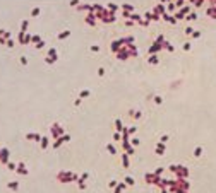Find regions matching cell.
<instances>
[{"mask_svg":"<svg viewBox=\"0 0 216 193\" xmlns=\"http://www.w3.org/2000/svg\"><path fill=\"white\" fill-rule=\"evenodd\" d=\"M57 179L60 183H70V181H79V176L74 174V173H69V171H60L57 174Z\"/></svg>","mask_w":216,"mask_h":193,"instance_id":"obj_1","label":"cell"},{"mask_svg":"<svg viewBox=\"0 0 216 193\" xmlns=\"http://www.w3.org/2000/svg\"><path fill=\"white\" fill-rule=\"evenodd\" d=\"M168 169L172 173L177 174V179H185V178L189 176V169H187L185 166H177V164H172Z\"/></svg>","mask_w":216,"mask_h":193,"instance_id":"obj_2","label":"cell"},{"mask_svg":"<svg viewBox=\"0 0 216 193\" xmlns=\"http://www.w3.org/2000/svg\"><path fill=\"white\" fill-rule=\"evenodd\" d=\"M62 135H65L63 128H62L60 125H58V123H53V125H52V137L55 139V140H57V139H60Z\"/></svg>","mask_w":216,"mask_h":193,"instance_id":"obj_3","label":"cell"},{"mask_svg":"<svg viewBox=\"0 0 216 193\" xmlns=\"http://www.w3.org/2000/svg\"><path fill=\"white\" fill-rule=\"evenodd\" d=\"M129 57H131V51H129V48H127V46H122L120 51L117 53V58H118V60H127Z\"/></svg>","mask_w":216,"mask_h":193,"instance_id":"obj_4","label":"cell"},{"mask_svg":"<svg viewBox=\"0 0 216 193\" xmlns=\"http://www.w3.org/2000/svg\"><path fill=\"white\" fill-rule=\"evenodd\" d=\"M9 149H2V154H0V162L2 164H9Z\"/></svg>","mask_w":216,"mask_h":193,"instance_id":"obj_5","label":"cell"},{"mask_svg":"<svg viewBox=\"0 0 216 193\" xmlns=\"http://www.w3.org/2000/svg\"><path fill=\"white\" fill-rule=\"evenodd\" d=\"M122 46H124V43H122L120 39H117V41H111V46L110 48H111V51H113V53H118Z\"/></svg>","mask_w":216,"mask_h":193,"instance_id":"obj_6","label":"cell"},{"mask_svg":"<svg viewBox=\"0 0 216 193\" xmlns=\"http://www.w3.org/2000/svg\"><path fill=\"white\" fill-rule=\"evenodd\" d=\"M154 14H158V16L160 17H163L165 16V14H166V11H165V5H163V4H158V5H156V7H154Z\"/></svg>","mask_w":216,"mask_h":193,"instance_id":"obj_7","label":"cell"},{"mask_svg":"<svg viewBox=\"0 0 216 193\" xmlns=\"http://www.w3.org/2000/svg\"><path fill=\"white\" fill-rule=\"evenodd\" d=\"M144 17H146V21H160V19H161V17L158 16V14H154V12H146V14H144Z\"/></svg>","mask_w":216,"mask_h":193,"instance_id":"obj_8","label":"cell"},{"mask_svg":"<svg viewBox=\"0 0 216 193\" xmlns=\"http://www.w3.org/2000/svg\"><path fill=\"white\" fill-rule=\"evenodd\" d=\"M19 41H21L22 45H27V43L31 41V36H29L27 33H19Z\"/></svg>","mask_w":216,"mask_h":193,"instance_id":"obj_9","label":"cell"},{"mask_svg":"<svg viewBox=\"0 0 216 193\" xmlns=\"http://www.w3.org/2000/svg\"><path fill=\"white\" fill-rule=\"evenodd\" d=\"M84 21L88 22L89 26H96V17H95V14H93V12H89V14L84 17Z\"/></svg>","mask_w":216,"mask_h":193,"instance_id":"obj_10","label":"cell"},{"mask_svg":"<svg viewBox=\"0 0 216 193\" xmlns=\"http://www.w3.org/2000/svg\"><path fill=\"white\" fill-rule=\"evenodd\" d=\"M16 171L19 173V174H24V176H26V174H27L26 164H24V162H19V164H17V167H16Z\"/></svg>","mask_w":216,"mask_h":193,"instance_id":"obj_11","label":"cell"},{"mask_svg":"<svg viewBox=\"0 0 216 193\" xmlns=\"http://www.w3.org/2000/svg\"><path fill=\"white\" fill-rule=\"evenodd\" d=\"M161 48H163V46H161L160 43H156V41H154V43H153V46L149 48V55H156V53H158L160 50H161Z\"/></svg>","mask_w":216,"mask_h":193,"instance_id":"obj_12","label":"cell"},{"mask_svg":"<svg viewBox=\"0 0 216 193\" xmlns=\"http://www.w3.org/2000/svg\"><path fill=\"white\" fill-rule=\"evenodd\" d=\"M27 140H36V142H41V135L40 133H27L26 135Z\"/></svg>","mask_w":216,"mask_h":193,"instance_id":"obj_13","label":"cell"},{"mask_svg":"<svg viewBox=\"0 0 216 193\" xmlns=\"http://www.w3.org/2000/svg\"><path fill=\"white\" fill-rule=\"evenodd\" d=\"M206 14H208L209 17H213V19H216V7L209 5V7H208V11H206Z\"/></svg>","mask_w":216,"mask_h":193,"instance_id":"obj_14","label":"cell"},{"mask_svg":"<svg viewBox=\"0 0 216 193\" xmlns=\"http://www.w3.org/2000/svg\"><path fill=\"white\" fill-rule=\"evenodd\" d=\"M122 9H124V12H129V14H134V7H132L131 4H122Z\"/></svg>","mask_w":216,"mask_h":193,"instance_id":"obj_15","label":"cell"},{"mask_svg":"<svg viewBox=\"0 0 216 193\" xmlns=\"http://www.w3.org/2000/svg\"><path fill=\"white\" fill-rule=\"evenodd\" d=\"M122 164H124V167H131V162H129V156L127 154H122Z\"/></svg>","mask_w":216,"mask_h":193,"instance_id":"obj_16","label":"cell"},{"mask_svg":"<svg viewBox=\"0 0 216 193\" xmlns=\"http://www.w3.org/2000/svg\"><path fill=\"white\" fill-rule=\"evenodd\" d=\"M117 9H118V5H117V4H108V5H106V11H110L111 14H115Z\"/></svg>","mask_w":216,"mask_h":193,"instance_id":"obj_17","label":"cell"},{"mask_svg":"<svg viewBox=\"0 0 216 193\" xmlns=\"http://www.w3.org/2000/svg\"><path fill=\"white\" fill-rule=\"evenodd\" d=\"M148 63H151V65H156V63H158V57H156V55H149Z\"/></svg>","mask_w":216,"mask_h":193,"instance_id":"obj_18","label":"cell"},{"mask_svg":"<svg viewBox=\"0 0 216 193\" xmlns=\"http://www.w3.org/2000/svg\"><path fill=\"white\" fill-rule=\"evenodd\" d=\"M156 152H158L160 156H163V152H165V144H161V142H160L158 145H156Z\"/></svg>","mask_w":216,"mask_h":193,"instance_id":"obj_19","label":"cell"},{"mask_svg":"<svg viewBox=\"0 0 216 193\" xmlns=\"http://www.w3.org/2000/svg\"><path fill=\"white\" fill-rule=\"evenodd\" d=\"M163 19H165V21H168V22H172V24H175V22H177V19H175L173 16H170V14H165Z\"/></svg>","mask_w":216,"mask_h":193,"instance_id":"obj_20","label":"cell"},{"mask_svg":"<svg viewBox=\"0 0 216 193\" xmlns=\"http://www.w3.org/2000/svg\"><path fill=\"white\" fill-rule=\"evenodd\" d=\"M115 128H117V132H118V133H120V132H124V125H122L120 120H115Z\"/></svg>","mask_w":216,"mask_h":193,"instance_id":"obj_21","label":"cell"},{"mask_svg":"<svg viewBox=\"0 0 216 193\" xmlns=\"http://www.w3.org/2000/svg\"><path fill=\"white\" fill-rule=\"evenodd\" d=\"M106 151L110 152L111 156H115V154H117V149H115V145H111V144H108V145H106Z\"/></svg>","mask_w":216,"mask_h":193,"instance_id":"obj_22","label":"cell"},{"mask_svg":"<svg viewBox=\"0 0 216 193\" xmlns=\"http://www.w3.org/2000/svg\"><path fill=\"white\" fill-rule=\"evenodd\" d=\"M124 183H125L127 186H132L136 181H134V178H132V176H125V181H124Z\"/></svg>","mask_w":216,"mask_h":193,"instance_id":"obj_23","label":"cell"},{"mask_svg":"<svg viewBox=\"0 0 216 193\" xmlns=\"http://www.w3.org/2000/svg\"><path fill=\"white\" fill-rule=\"evenodd\" d=\"M7 186L11 188V190H19V183H17V181H11Z\"/></svg>","mask_w":216,"mask_h":193,"instance_id":"obj_24","label":"cell"},{"mask_svg":"<svg viewBox=\"0 0 216 193\" xmlns=\"http://www.w3.org/2000/svg\"><path fill=\"white\" fill-rule=\"evenodd\" d=\"M161 46H163V48H165V50H168V51H173V50H175V48H173V46H172V45H170V43H168V41H165V43H163V45H161Z\"/></svg>","mask_w":216,"mask_h":193,"instance_id":"obj_25","label":"cell"},{"mask_svg":"<svg viewBox=\"0 0 216 193\" xmlns=\"http://www.w3.org/2000/svg\"><path fill=\"white\" fill-rule=\"evenodd\" d=\"M194 156H195V157H201V156H202V147H195V149H194Z\"/></svg>","mask_w":216,"mask_h":193,"instance_id":"obj_26","label":"cell"},{"mask_svg":"<svg viewBox=\"0 0 216 193\" xmlns=\"http://www.w3.org/2000/svg\"><path fill=\"white\" fill-rule=\"evenodd\" d=\"M48 57L57 58V57H58V55H57V50H55V48H50V50H48Z\"/></svg>","mask_w":216,"mask_h":193,"instance_id":"obj_27","label":"cell"},{"mask_svg":"<svg viewBox=\"0 0 216 193\" xmlns=\"http://www.w3.org/2000/svg\"><path fill=\"white\" fill-rule=\"evenodd\" d=\"M185 19H187V21H195V19H197V14H195V12H190Z\"/></svg>","mask_w":216,"mask_h":193,"instance_id":"obj_28","label":"cell"},{"mask_svg":"<svg viewBox=\"0 0 216 193\" xmlns=\"http://www.w3.org/2000/svg\"><path fill=\"white\" fill-rule=\"evenodd\" d=\"M69 34H70V31H63L58 34V39H65V38H69Z\"/></svg>","mask_w":216,"mask_h":193,"instance_id":"obj_29","label":"cell"},{"mask_svg":"<svg viewBox=\"0 0 216 193\" xmlns=\"http://www.w3.org/2000/svg\"><path fill=\"white\" fill-rule=\"evenodd\" d=\"M89 91H81V94H79V98L81 99H84V98H89Z\"/></svg>","mask_w":216,"mask_h":193,"instance_id":"obj_30","label":"cell"},{"mask_svg":"<svg viewBox=\"0 0 216 193\" xmlns=\"http://www.w3.org/2000/svg\"><path fill=\"white\" fill-rule=\"evenodd\" d=\"M48 147V139L47 137H41V149H47Z\"/></svg>","mask_w":216,"mask_h":193,"instance_id":"obj_31","label":"cell"},{"mask_svg":"<svg viewBox=\"0 0 216 193\" xmlns=\"http://www.w3.org/2000/svg\"><path fill=\"white\" fill-rule=\"evenodd\" d=\"M27 24H29L27 21H22V24H21V33H27V31H26V29H27Z\"/></svg>","mask_w":216,"mask_h":193,"instance_id":"obj_32","label":"cell"},{"mask_svg":"<svg viewBox=\"0 0 216 193\" xmlns=\"http://www.w3.org/2000/svg\"><path fill=\"white\" fill-rule=\"evenodd\" d=\"M45 62H47V63H55V62H57V58L48 57V55H47V57H45Z\"/></svg>","mask_w":216,"mask_h":193,"instance_id":"obj_33","label":"cell"},{"mask_svg":"<svg viewBox=\"0 0 216 193\" xmlns=\"http://www.w3.org/2000/svg\"><path fill=\"white\" fill-rule=\"evenodd\" d=\"M62 144H63V142H62V139H57V140L53 142V147H55V149H58V147L62 145Z\"/></svg>","mask_w":216,"mask_h":193,"instance_id":"obj_34","label":"cell"},{"mask_svg":"<svg viewBox=\"0 0 216 193\" xmlns=\"http://www.w3.org/2000/svg\"><path fill=\"white\" fill-rule=\"evenodd\" d=\"M153 99H154V103H156V104H161V103H163V98H161V96H154Z\"/></svg>","mask_w":216,"mask_h":193,"instance_id":"obj_35","label":"cell"},{"mask_svg":"<svg viewBox=\"0 0 216 193\" xmlns=\"http://www.w3.org/2000/svg\"><path fill=\"white\" fill-rule=\"evenodd\" d=\"M40 41H41V39H40V36H38V34H34V36H31V43H36V45H38V43H40Z\"/></svg>","mask_w":216,"mask_h":193,"instance_id":"obj_36","label":"cell"},{"mask_svg":"<svg viewBox=\"0 0 216 193\" xmlns=\"http://www.w3.org/2000/svg\"><path fill=\"white\" fill-rule=\"evenodd\" d=\"M31 16H33V17L40 16V9H38V7H36V9H33V11H31Z\"/></svg>","mask_w":216,"mask_h":193,"instance_id":"obj_37","label":"cell"},{"mask_svg":"<svg viewBox=\"0 0 216 193\" xmlns=\"http://www.w3.org/2000/svg\"><path fill=\"white\" fill-rule=\"evenodd\" d=\"M7 167H9V169H11V171H16V164H14V162H9V164H7Z\"/></svg>","mask_w":216,"mask_h":193,"instance_id":"obj_38","label":"cell"},{"mask_svg":"<svg viewBox=\"0 0 216 193\" xmlns=\"http://www.w3.org/2000/svg\"><path fill=\"white\" fill-rule=\"evenodd\" d=\"M141 116H142V113H141V111H134V118H136V120H139Z\"/></svg>","mask_w":216,"mask_h":193,"instance_id":"obj_39","label":"cell"},{"mask_svg":"<svg viewBox=\"0 0 216 193\" xmlns=\"http://www.w3.org/2000/svg\"><path fill=\"white\" fill-rule=\"evenodd\" d=\"M160 142H161V144H166V142H168V135H163L160 139Z\"/></svg>","mask_w":216,"mask_h":193,"instance_id":"obj_40","label":"cell"},{"mask_svg":"<svg viewBox=\"0 0 216 193\" xmlns=\"http://www.w3.org/2000/svg\"><path fill=\"white\" fill-rule=\"evenodd\" d=\"M192 4H194L195 7H201L202 4H204V2H202V0H195V2H192Z\"/></svg>","mask_w":216,"mask_h":193,"instance_id":"obj_41","label":"cell"},{"mask_svg":"<svg viewBox=\"0 0 216 193\" xmlns=\"http://www.w3.org/2000/svg\"><path fill=\"white\" fill-rule=\"evenodd\" d=\"M60 139H62V142H69V140H70V137H69L67 133H65V135H62Z\"/></svg>","mask_w":216,"mask_h":193,"instance_id":"obj_42","label":"cell"},{"mask_svg":"<svg viewBox=\"0 0 216 193\" xmlns=\"http://www.w3.org/2000/svg\"><path fill=\"white\" fill-rule=\"evenodd\" d=\"M108 186H110V188H117V181H115V179H111V181L108 183Z\"/></svg>","mask_w":216,"mask_h":193,"instance_id":"obj_43","label":"cell"},{"mask_svg":"<svg viewBox=\"0 0 216 193\" xmlns=\"http://www.w3.org/2000/svg\"><path fill=\"white\" fill-rule=\"evenodd\" d=\"M184 0H179V2H175V7H184Z\"/></svg>","mask_w":216,"mask_h":193,"instance_id":"obj_44","label":"cell"},{"mask_svg":"<svg viewBox=\"0 0 216 193\" xmlns=\"http://www.w3.org/2000/svg\"><path fill=\"white\" fill-rule=\"evenodd\" d=\"M113 140H122V135L118 133V132H117L115 135H113Z\"/></svg>","mask_w":216,"mask_h":193,"instance_id":"obj_45","label":"cell"},{"mask_svg":"<svg viewBox=\"0 0 216 193\" xmlns=\"http://www.w3.org/2000/svg\"><path fill=\"white\" fill-rule=\"evenodd\" d=\"M34 46H36L38 50H41V48L45 46V41H40V43H38V45H34Z\"/></svg>","mask_w":216,"mask_h":193,"instance_id":"obj_46","label":"cell"},{"mask_svg":"<svg viewBox=\"0 0 216 193\" xmlns=\"http://www.w3.org/2000/svg\"><path fill=\"white\" fill-rule=\"evenodd\" d=\"M98 75H101V77L105 75V68H103V67H101V68H98Z\"/></svg>","mask_w":216,"mask_h":193,"instance_id":"obj_47","label":"cell"},{"mask_svg":"<svg viewBox=\"0 0 216 193\" xmlns=\"http://www.w3.org/2000/svg\"><path fill=\"white\" fill-rule=\"evenodd\" d=\"M127 132H129V135H131V133H136V126H131V128H127Z\"/></svg>","mask_w":216,"mask_h":193,"instance_id":"obj_48","label":"cell"},{"mask_svg":"<svg viewBox=\"0 0 216 193\" xmlns=\"http://www.w3.org/2000/svg\"><path fill=\"white\" fill-rule=\"evenodd\" d=\"M139 24H141V26H148L149 22L146 21V19H141V21H139Z\"/></svg>","mask_w":216,"mask_h":193,"instance_id":"obj_49","label":"cell"},{"mask_svg":"<svg viewBox=\"0 0 216 193\" xmlns=\"http://www.w3.org/2000/svg\"><path fill=\"white\" fill-rule=\"evenodd\" d=\"M5 45H7L9 48H12V46H14V41H12V39H7V43H5Z\"/></svg>","mask_w":216,"mask_h":193,"instance_id":"obj_50","label":"cell"},{"mask_svg":"<svg viewBox=\"0 0 216 193\" xmlns=\"http://www.w3.org/2000/svg\"><path fill=\"white\" fill-rule=\"evenodd\" d=\"M21 63H22V65H27V58L26 57H21Z\"/></svg>","mask_w":216,"mask_h":193,"instance_id":"obj_51","label":"cell"},{"mask_svg":"<svg viewBox=\"0 0 216 193\" xmlns=\"http://www.w3.org/2000/svg\"><path fill=\"white\" fill-rule=\"evenodd\" d=\"M192 33H194V31H192V27H185V34H192Z\"/></svg>","mask_w":216,"mask_h":193,"instance_id":"obj_52","label":"cell"},{"mask_svg":"<svg viewBox=\"0 0 216 193\" xmlns=\"http://www.w3.org/2000/svg\"><path fill=\"white\" fill-rule=\"evenodd\" d=\"M91 51H100V46H96V45H93V46H91Z\"/></svg>","mask_w":216,"mask_h":193,"instance_id":"obj_53","label":"cell"},{"mask_svg":"<svg viewBox=\"0 0 216 193\" xmlns=\"http://www.w3.org/2000/svg\"><path fill=\"white\" fill-rule=\"evenodd\" d=\"M201 36V33L199 31H195V33H192V38H194V39H195V38H199Z\"/></svg>","mask_w":216,"mask_h":193,"instance_id":"obj_54","label":"cell"},{"mask_svg":"<svg viewBox=\"0 0 216 193\" xmlns=\"http://www.w3.org/2000/svg\"><path fill=\"white\" fill-rule=\"evenodd\" d=\"M139 142H141L139 139H132V144H134V145H139Z\"/></svg>","mask_w":216,"mask_h":193,"instance_id":"obj_55","label":"cell"},{"mask_svg":"<svg viewBox=\"0 0 216 193\" xmlns=\"http://www.w3.org/2000/svg\"><path fill=\"white\" fill-rule=\"evenodd\" d=\"M79 188H81V190H86V185L82 181H79Z\"/></svg>","mask_w":216,"mask_h":193,"instance_id":"obj_56","label":"cell"},{"mask_svg":"<svg viewBox=\"0 0 216 193\" xmlns=\"http://www.w3.org/2000/svg\"><path fill=\"white\" fill-rule=\"evenodd\" d=\"M77 4H79L77 0H72V2H70V5H72V7H77Z\"/></svg>","mask_w":216,"mask_h":193,"instance_id":"obj_57","label":"cell"},{"mask_svg":"<svg viewBox=\"0 0 216 193\" xmlns=\"http://www.w3.org/2000/svg\"><path fill=\"white\" fill-rule=\"evenodd\" d=\"M168 11H172V12L175 11V5H173V4H170V5H168Z\"/></svg>","mask_w":216,"mask_h":193,"instance_id":"obj_58","label":"cell"},{"mask_svg":"<svg viewBox=\"0 0 216 193\" xmlns=\"http://www.w3.org/2000/svg\"><path fill=\"white\" fill-rule=\"evenodd\" d=\"M184 50H190V43H185V45H184Z\"/></svg>","mask_w":216,"mask_h":193,"instance_id":"obj_59","label":"cell"},{"mask_svg":"<svg viewBox=\"0 0 216 193\" xmlns=\"http://www.w3.org/2000/svg\"><path fill=\"white\" fill-rule=\"evenodd\" d=\"M161 193H170V191L166 190V188H163V190H161Z\"/></svg>","mask_w":216,"mask_h":193,"instance_id":"obj_60","label":"cell"},{"mask_svg":"<svg viewBox=\"0 0 216 193\" xmlns=\"http://www.w3.org/2000/svg\"><path fill=\"white\" fill-rule=\"evenodd\" d=\"M0 154H2V147H0Z\"/></svg>","mask_w":216,"mask_h":193,"instance_id":"obj_61","label":"cell"}]
</instances>
